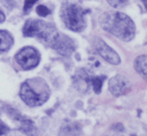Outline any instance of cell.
I'll list each match as a JSON object with an SVG mask.
<instances>
[{
    "label": "cell",
    "instance_id": "cell-1",
    "mask_svg": "<svg viewBox=\"0 0 147 136\" xmlns=\"http://www.w3.org/2000/svg\"><path fill=\"white\" fill-rule=\"evenodd\" d=\"M100 25L105 31L123 41H130L135 35V25L129 16L121 12H106L100 17Z\"/></svg>",
    "mask_w": 147,
    "mask_h": 136
},
{
    "label": "cell",
    "instance_id": "cell-2",
    "mask_svg": "<svg viewBox=\"0 0 147 136\" xmlns=\"http://www.w3.org/2000/svg\"><path fill=\"white\" fill-rule=\"evenodd\" d=\"M19 95L28 106L36 107L44 104L50 96V89L42 78H31L21 84Z\"/></svg>",
    "mask_w": 147,
    "mask_h": 136
},
{
    "label": "cell",
    "instance_id": "cell-3",
    "mask_svg": "<svg viewBox=\"0 0 147 136\" xmlns=\"http://www.w3.org/2000/svg\"><path fill=\"white\" fill-rule=\"evenodd\" d=\"M54 25L38 19H28L23 27V35L26 37H37L44 44L50 46L58 36Z\"/></svg>",
    "mask_w": 147,
    "mask_h": 136
},
{
    "label": "cell",
    "instance_id": "cell-4",
    "mask_svg": "<svg viewBox=\"0 0 147 136\" xmlns=\"http://www.w3.org/2000/svg\"><path fill=\"white\" fill-rule=\"evenodd\" d=\"M61 18L68 29L80 32L85 28L84 10L76 4L66 3L61 8Z\"/></svg>",
    "mask_w": 147,
    "mask_h": 136
},
{
    "label": "cell",
    "instance_id": "cell-5",
    "mask_svg": "<svg viewBox=\"0 0 147 136\" xmlns=\"http://www.w3.org/2000/svg\"><path fill=\"white\" fill-rule=\"evenodd\" d=\"M16 62L24 70H30L36 67L40 61V54L35 48L30 46L22 48L15 56Z\"/></svg>",
    "mask_w": 147,
    "mask_h": 136
},
{
    "label": "cell",
    "instance_id": "cell-6",
    "mask_svg": "<svg viewBox=\"0 0 147 136\" xmlns=\"http://www.w3.org/2000/svg\"><path fill=\"white\" fill-rule=\"evenodd\" d=\"M93 46H94L95 50L97 51V53L103 59H105L108 63L113 65H118L120 63L119 55L110 46H108L102 39L94 38V40H93Z\"/></svg>",
    "mask_w": 147,
    "mask_h": 136
},
{
    "label": "cell",
    "instance_id": "cell-7",
    "mask_svg": "<svg viewBox=\"0 0 147 136\" xmlns=\"http://www.w3.org/2000/svg\"><path fill=\"white\" fill-rule=\"evenodd\" d=\"M7 113H8V115L11 116V118L13 119L15 122L18 123V129H19L20 131H22L24 134H26L28 136L38 135V130H37L34 123H33L30 119L22 116L21 114H19V113L16 110H14L13 108L8 109Z\"/></svg>",
    "mask_w": 147,
    "mask_h": 136
},
{
    "label": "cell",
    "instance_id": "cell-8",
    "mask_svg": "<svg viewBox=\"0 0 147 136\" xmlns=\"http://www.w3.org/2000/svg\"><path fill=\"white\" fill-rule=\"evenodd\" d=\"M109 91L114 96H121L130 91V82L125 76L115 75L109 80Z\"/></svg>",
    "mask_w": 147,
    "mask_h": 136
},
{
    "label": "cell",
    "instance_id": "cell-9",
    "mask_svg": "<svg viewBox=\"0 0 147 136\" xmlns=\"http://www.w3.org/2000/svg\"><path fill=\"white\" fill-rule=\"evenodd\" d=\"M50 46L63 56H69L75 49L73 40L64 34H58Z\"/></svg>",
    "mask_w": 147,
    "mask_h": 136
},
{
    "label": "cell",
    "instance_id": "cell-10",
    "mask_svg": "<svg viewBox=\"0 0 147 136\" xmlns=\"http://www.w3.org/2000/svg\"><path fill=\"white\" fill-rule=\"evenodd\" d=\"M13 45V38L6 30H0V51H7Z\"/></svg>",
    "mask_w": 147,
    "mask_h": 136
},
{
    "label": "cell",
    "instance_id": "cell-11",
    "mask_svg": "<svg viewBox=\"0 0 147 136\" xmlns=\"http://www.w3.org/2000/svg\"><path fill=\"white\" fill-rule=\"evenodd\" d=\"M134 68L140 75H147V56L140 55L134 61Z\"/></svg>",
    "mask_w": 147,
    "mask_h": 136
},
{
    "label": "cell",
    "instance_id": "cell-12",
    "mask_svg": "<svg viewBox=\"0 0 147 136\" xmlns=\"http://www.w3.org/2000/svg\"><path fill=\"white\" fill-rule=\"evenodd\" d=\"M105 79V76H97V77H91L88 78L87 82L92 85L93 90L95 91V93H100L101 91V87H102V83Z\"/></svg>",
    "mask_w": 147,
    "mask_h": 136
},
{
    "label": "cell",
    "instance_id": "cell-13",
    "mask_svg": "<svg viewBox=\"0 0 147 136\" xmlns=\"http://www.w3.org/2000/svg\"><path fill=\"white\" fill-rule=\"evenodd\" d=\"M109 5L114 8H121L128 3V0H107Z\"/></svg>",
    "mask_w": 147,
    "mask_h": 136
},
{
    "label": "cell",
    "instance_id": "cell-14",
    "mask_svg": "<svg viewBox=\"0 0 147 136\" xmlns=\"http://www.w3.org/2000/svg\"><path fill=\"white\" fill-rule=\"evenodd\" d=\"M36 12H37V14H38V15L45 17V16H47L49 13H50V10H49L48 8L46 7V6H44V5H39L38 7L36 8Z\"/></svg>",
    "mask_w": 147,
    "mask_h": 136
},
{
    "label": "cell",
    "instance_id": "cell-15",
    "mask_svg": "<svg viewBox=\"0 0 147 136\" xmlns=\"http://www.w3.org/2000/svg\"><path fill=\"white\" fill-rule=\"evenodd\" d=\"M38 0H25L24 2V13H29V11L32 8L33 4H35Z\"/></svg>",
    "mask_w": 147,
    "mask_h": 136
},
{
    "label": "cell",
    "instance_id": "cell-16",
    "mask_svg": "<svg viewBox=\"0 0 147 136\" xmlns=\"http://www.w3.org/2000/svg\"><path fill=\"white\" fill-rule=\"evenodd\" d=\"M10 131V128L3 122L2 120H0V136L7 134L8 132Z\"/></svg>",
    "mask_w": 147,
    "mask_h": 136
},
{
    "label": "cell",
    "instance_id": "cell-17",
    "mask_svg": "<svg viewBox=\"0 0 147 136\" xmlns=\"http://www.w3.org/2000/svg\"><path fill=\"white\" fill-rule=\"evenodd\" d=\"M4 20H5V15H4L3 12L0 10V23H1V22H3Z\"/></svg>",
    "mask_w": 147,
    "mask_h": 136
},
{
    "label": "cell",
    "instance_id": "cell-18",
    "mask_svg": "<svg viewBox=\"0 0 147 136\" xmlns=\"http://www.w3.org/2000/svg\"><path fill=\"white\" fill-rule=\"evenodd\" d=\"M140 1L143 2L144 6H145V8H146V10H147V0H140Z\"/></svg>",
    "mask_w": 147,
    "mask_h": 136
},
{
    "label": "cell",
    "instance_id": "cell-19",
    "mask_svg": "<svg viewBox=\"0 0 147 136\" xmlns=\"http://www.w3.org/2000/svg\"><path fill=\"white\" fill-rule=\"evenodd\" d=\"M144 77H145V80L147 81V75H146V76H144Z\"/></svg>",
    "mask_w": 147,
    "mask_h": 136
}]
</instances>
